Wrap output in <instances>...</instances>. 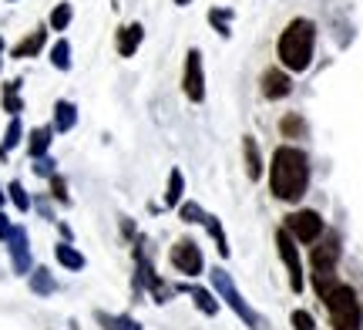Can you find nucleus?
I'll return each instance as SVG.
<instances>
[{
	"label": "nucleus",
	"instance_id": "16",
	"mask_svg": "<svg viewBox=\"0 0 363 330\" xmlns=\"http://www.w3.org/2000/svg\"><path fill=\"white\" fill-rule=\"evenodd\" d=\"M74 125H78V105H74V101H67V98L54 101V121H51L54 135H67Z\"/></svg>",
	"mask_w": 363,
	"mask_h": 330
},
{
	"label": "nucleus",
	"instance_id": "6",
	"mask_svg": "<svg viewBox=\"0 0 363 330\" xmlns=\"http://www.w3.org/2000/svg\"><path fill=\"white\" fill-rule=\"evenodd\" d=\"M283 229L296 239V243L313 246V243L326 233V223H323V216H320L316 209H296V212H289V216H286Z\"/></svg>",
	"mask_w": 363,
	"mask_h": 330
},
{
	"label": "nucleus",
	"instance_id": "13",
	"mask_svg": "<svg viewBox=\"0 0 363 330\" xmlns=\"http://www.w3.org/2000/svg\"><path fill=\"white\" fill-rule=\"evenodd\" d=\"M48 31H51V27L40 24V27H34V31H30L27 38L17 40V44L11 48V57H13V61H24V57H38V54L44 51V44H48Z\"/></svg>",
	"mask_w": 363,
	"mask_h": 330
},
{
	"label": "nucleus",
	"instance_id": "32",
	"mask_svg": "<svg viewBox=\"0 0 363 330\" xmlns=\"http://www.w3.org/2000/svg\"><path fill=\"white\" fill-rule=\"evenodd\" d=\"M54 165H57V162L51 159V155H40V159H30V169H34V175H40V179H51L54 172Z\"/></svg>",
	"mask_w": 363,
	"mask_h": 330
},
{
	"label": "nucleus",
	"instance_id": "24",
	"mask_svg": "<svg viewBox=\"0 0 363 330\" xmlns=\"http://www.w3.org/2000/svg\"><path fill=\"white\" fill-rule=\"evenodd\" d=\"M24 135L27 132H24V125H21V115L7 121V132H4V142H0V162L11 159V152L21 145V142H24Z\"/></svg>",
	"mask_w": 363,
	"mask_h": 330
},
{
	"label": "nucleus",
	"instance_id": "36",
	"mask_svg": "<svg viewBox=\"0 0 363 330\" xmlns=\"http://www.w3.org/2000/svg\"><path fill=\"white\" fill-rule=\"evenodd\" d=\"M57 229H61V239H65V243H74V229L67 223H57Z\"/></svg>",
	"mask_w": 363,
	"mask_h": 330
},
{
	"label": "nucleus",
	"instance_id": "19",
	"mask_svg": "<svg viewBox=\"0 0 363 330\" xmlns=\"http://www.w3.org/2000/svg\"><path fill=\"white\" fill-rule=\"evenodd\" d=\"M54 260L65 266V270H71V273H81V270L88 266L84 253H81L78 246H74V243H65V239H61V243L54 246Z\"/></svg>",
	"mask_w": 363,
	"mask_h": 330
},
{
	"label": "nucleus",
	"instance_id": "30",
	"mask_svg": "<svg viewBox=\"0 0 363 330\" xmlns=\"http://www.w3.org/2000/svg\"><path fill=\"white\" fill-rule=\"evenodd\" d=\"M208 212L199 206V202H192V199H182L179 202V219L182 223H206Z\"/></svg>",
	"mask_w": 363,
	"mask_h": 330
},
{
	"label": "nucleus",
	"instance_id": "35",
	"mask_svg": "<svg viewBox=\"0 0 363 330\" xmlns=\"http://www.w3.org/2000/svg\"><path fill=\"white\" fill-rule=\"evenodd\" d=\"M121 233H125V236H128V239H135V236H138V229H135V223H131L128 216L121 219Z\"/></svg>",
	"mask_w": 363,
	"mask_h": 330
},
{
	"label": "nucleus",
	"instance_id": "18",
	"mask_svg": "<svg viewBox=\"0 0 363 330\" xmlns=\"http://www.w3.org/2000/svg\"><path fill=\"white\" fill-rule=\"evenodd\" d=\"M21 88H24L21 78L4 81V88H0V105H4V111H7L11 119H17V115L24 111V94H21Z\"/></svg>",
	"mask_w": 363,
	"mask_h": 330
},
{
	"label": "nucleus",
	"instance_id": "22",
	"mask_svg": "<svg viewBox=\"0 0 363 330\" xmlns=\"http://www.w3.org/2000/svg\"><path fill=\"white\" fill-rule=\"evenodd\" d=\"M27 283H30V290L38 293V297H51V293H57V280H54V273L48 270V266H34V270L27 273Z\"/></svg>",
	"mask_w": 363,
	"mask_h": 330
},
{
	"label": "nucleus",
	"instance_id": "14",
	"mask_svg": "<svg viewBox=\"0 0 363 330\" xmlns=\"http://www.w3.org/2000/svg\"><path fill=\"white\" fill-rule=\"evenodd\" d=\"M175 293H189L195 300V310H202L206 317H216L219 314V297H216V290H206V287H189V283H175Z\"/></svg>",
	"mask_w": 363,
	"mask_h": 330
},
{
	"label": "nucleus",
	"instance_id": "34",
	"mask_svg": "<svg viewBox=\"0 0 363 330\" xmlns=\"http://www.w3.org/2000/svg\"><path fill=\"white\" fill-rule=\"evenodd\" d=\"M11 229H13V223L7 219V212L0 209V243H7V236H11Z\"/></svg>",
	"mask_w": 363,
	"mask_h": 330
},
{
	"label": "nucleus",
	"instance_id": "23",
	"mask_svg": "<svg viewBox=\"0 0 363 330\" xmlns=\"http://www.w3.org/2000/svg\"><path fill=\"white\" fill-rule=\"evenodd\" d=\"M233 21H235L233 7H208V24H212V31H216L222 40L233 38Z\"/></svg>",
	"mask_w": 363,
	"mask_h": 330
},
{
	"label": "nucleus",
	"instance_id": "28",
	"mask_svg": "<svg viewBox=\"0 0 363 330\" xmlns=\"http://www.w3.org/2000/svg\"><path fill=\"white\" fill-rule=\"evenodd\" d=\"M51 65L57 71H71V40L67 38H57L51 44Z\"/></svg>",
	"mask_w": 363,
	"mask_h": 330
},
{
	"label": "nucleus",
	"instance_id": "39",
	"mask_svg": "<svg viewBox=\"0 0 363 330\" xmlns=\"http://www.w3.org/2000/svg\"><path fill=\"white\" fill-rule=\"evenodd\" d=\"M175 4H179V7H189V4H192V0H175Z\"/></svg>",
	"mask_w": 363,
	"mask_h": 330
},
{
	"label": "nucleus",
	"instance_id": "11",
	"mask_svg": "<svg viewBox=\"0 0 363 330\" xmlns=\"http://www.w3.org/2000/svg\"><path fill=\"white\" fill-rule=\"evenodd\" d=\"M259 92L269 98V101H279L286 94L293 92V78H289V71L286 67H266L259 78Z\"/></svg>",
	"mask_w": 363,
	"mask_h": 330
},
{
	"label": "nucleus",
	"instance_id": "25",
	"mask_svg": "<svg viewBox=\"0 0 363 330\" xmlns=\"http://www.w3.org/2000/svg\"><path fill=\"white\" fill-rule=\"evenodd\" d=\"M206 233L212 236V243H216V250H219L222 260H229V239H225V229H222V219L216 216V212H208L206 216Z\"/></svg>",
	"mask_w": 363,
	"mask_h": 330
},
{
	"label": "nucleus",
	"instance_id": "10",
	"mask_svg": "<svg viewBox=\"0 0 363 330\" xmlns=\"http://www.w3.org/2000/svg\"><path fill=\"white\" fill-rule=\"evenodd\" d=\"M7 250H11V266L13 273L27 277L34 270V260H30V239H27V229L24 226H13L11 236H7Z\"/></svg>",
	"mask_w": 363,
	"mask_h": 330
},
{
	"label": "nucleus",
	"instance_id": "17",
	"mask_svg": "<svg viewBox=\"0 0 363 330\" xmlns=\"http://www.w3.org/2000/svg\"><path fill=\"white\" fill-rule=\"evenodd\" d=\"M51 142H54V128H51V125H38V128H30V132H27V138H24L27 155H30V159L48 155V152H51Z\"/></svg>",
	"mask_w": 363,
	"mask_h": 330
},
{
	"label": "nucleus",
	"instance_id": "5",
	"mask_svg": "<svg viewBox=\"0 0 363 330\" xmlns=\"http://www.w3.org/2000/svg\"><path fill=\"white\" fill-rule=\"evenodd\" d=\"M208 280H212V290H216V297H219L225 307H233V314L242 320L249 330H262V327H266V320H262L259 314L249 307V300L239 293V287H235L233 277H229L222 266H212V270H208Z\"/></svg>",
	"mask_w": 363,
	"mask_h": 330
},
{
	"label": "nucleus",
	"instance_id": "1",
	"mask_svg": "<svg viewBox=\"0 0 363 330\" xmlns=\"http://www.w3.org/2000/svg\"><path fill=\"white\" fill-rule=\"evenodd\" d=\"M269 189L279 202H299L310 189V155L296 145H279L269 159Z\"/></svg>",
	"mask_w": 363,
	"mask_h": 330
},
{
	"label": "nucleus",
	"instance_id": "20",
	"mask_svg": "<svg viewBox=\"0 0 363 330\" xmlns=\"http://www.w3.org/2000/svg\"><path fill=\"white\" fill-rule=\"evenodd\" d=\"M94 320L101 330H142V320L131 314H108V310H94Z\"/></svg>",
	"mask_w": 363,
	"mask_h": 330
},
{
	"label": "nucleus",
	"instance_id": "27",
	"mask_svg": "<svg viewBox=\"0 0 363 330\" xmlns=\"http://www.w3.org/2000/svg\"><path fill=\"white\" fill-rule=\"evenodd\" d=\"M279 132H283V138H306V119L289 111V115L279 119Z\"/></svg>",
	"mask_w": 363,
	"mask_h": 330
},
{
	"label": "nucleus",
	"instance_id": "2",
	"mask_svg": "<svg viewBox=\"0 0 363 330\" xmlns=\"http://www.w3.org/2000/svg\"><path fill=\"white\" fill-rule=\"evenodd\" d=\"M313 51H316V24L310 17H293L276 38L279 67H286L289 75H303L313 65Z\"/></svg>",
	"mask_w": 363,
	"mask_h": 330
},
{
	"label": "nucleus",
	"instance_id": "21",
	"mask_svg": "<svg viewBox=\"0 0 363 330\" xmlns=\"http://www.w3.org/2000/svg\"><path fill=\"white\" fill-rule=\"evenodd\" d=\"M185 199V172L175 165L169 172V182H165V199H162V206L165 209H179V202Z\"/></svg>",
	"mask_w": 363,
	"mask_h": 330
},
{
	"label": "nucleus",
	"instance_id": "8",
	"mask_svg": "<svg viewBox=\"0 0 363 330\" xmlns=\"http://www.w3.org/2000/svg\"><path fill=\"white\" fill-rule=\"evenodd\" d=\"M169 263L175 273H182V277H202V270H206V260H202V250H199V243H195L192 236H182L175 246H172L169 253Z\"/></svg>",
	"mask_w": 363,
	"mask_h": 330
},
{
	"label": "nucleus",
	"instance_id": "7",
	"mask_svg": "<svg viewBox=\"0 0 363 330\" xmlns=\"http://www.w3.org/2000/svg\"><path fill=\"white\" fill-rule=\"evenodd\" d=\"M276 250H279V260L286 266V277H289V290L303 293L306 290V277H303V260H299V246L296 239L286 233L283 226L276 229Z\"/></svg>",
	"mask_w": 363,
	"mask_h": 330
},
{
	"label": "nucleus",
	"instance_id": "33",
	"mask_svg": "<svg viewBox=\"0 0 363 330\" xmlns=\"http://www.w3.org/2000/svg\"><path fill=\"white\" fill-rule=\"evenodd\" d=\"M289 324H293V330H316V317H313L310 310H293Z\"/></svg>",
	"mask_w": 363,
	"mask_h": 330
},
{
	"label": "nucleus",
	"instance_id": "38",
	"mask_svg": "<svg viewBox=\"0 0 363 330\" xmlns=\"http://www.w3.org/2000/svg\"><path fill=\"white\" fill-rule=\"evenodd\" d=\"M0 71H4V38H0Z\"/></svg>",
	"mask_w": 363,
	"mask_h": 330
},
{
	"label": "nucleus",
	"instance_id": "31",
	"mask_svg": "<svg viewBox=\"0 0 363 330\" xmlns=\"http://www.w3.org/2000/svg\"><path fill=\"white\" fill-rule=\"evenodd\" d=\"M51 199L54 202H61V206H71V196H67V182L61 172H54L51 175Z\"/></svg>",
	"mask_w": 363,
	"mask_h": 330
},
{
	"label": "nucleus",
	"instance_id": "15",
	"mask_svg": "<svg viewBox=\"0 0 363 330\" xmlns=\"http://www.w3.org/2000/svg\"><path fill=\"white\" fill-rule=\"evenodd\" d=\"M242 159H246V175H249V182H259L262 172H266V162H262V152H259V142H256V135H242Z\"/></svg>",
	"mask_w": 363,
	"mask_h": 330
},
{
	"label": "nucleus",
	"instance_id": "12",
	"mask_svg": "<svg viewBox=\"0 0 363 330\" xmlns=\"http://www.w3.org/2000/svg\"><path fill=\"white\" fill-rule=\"evenodd\" d=\"M142 40H145V24H142V21H131V24L118 27V34H115L118 57H135V54H138V48H142Z\"/></svg>",
	"mask_w": 363,
	"mask_h": 330
},
{
	"label": "nucleus",
	"instance_id": "4",
	"mask_svg": "<svg viewBox=\"0 0 363 330\" xmlns=\"http://www.w3.org/2000/svg\"><path fill=\"white\" fill-rule=\"evenodd\" d=\"M326 314H330V324L333 330H360L363 327V307L360 297L350 283H337L333 290L323 297Z\"/></svg>",
	"mask_w": 363,
	"mask_h": 330
},
{
	"label": "nucleus",
	"instance_id": "37",
	"mask_svg": "<svg viewBox=\"0 0 363 330\" xmlns=\"http://www.w3.org/2000/svg\"><path fill=\"white\" fill-rule=\"evenodd\" d=\"M4 206H7V189L0 185V209H4Z\"/></svg>",
	"mask_w": 363,
	"mask_h": 330
},
{
	"label": "nucleus",
	"instance_id": "26",
	"mask_svg": "<svg viewBox=\"0 0 363 330\" xmlns=\"http://www.w3.org/2000/svg\"><path fill=\"white\" fill-rule=\"evenodd\" d=\"M71 21H74V7H71L67 0H61V4H54L51 17H48V27L61 34V31H67V27H71Z\"/></svg>",
	"mask_w": 363,
	"mask_h": 330
},
{
	"label": "nucleus",
	"instance_id": "9",
	"mask_svg": "<svg viewBox=\"0 0 363 330\" xmlns=\"http://www.w3.org/2000/svg\"><path fill=\"white\" fill-rule=\"evenodd\" d=\"M182 92L192 105H202L206 101V67H202V51L199 48H189L185 54V67H182Z\"/></svg>",
	"mask_w": 363,
	"mask_h": 330
},
{
	"label": "nucleus",
	"instance_id": "40",
	"mask_svg": "<svg viewBox=\"0 0 363 330\" xmlns=\"http://www.w3.org/2000/svg\"><path fill=\"white\" fill-rule=\"evenodd\" d=\"M7 4H17V0H7Z\"/></svg>",
	"mask_w": 363,
	"mask_h": 330
},
{
	"label": "nucleus",
	"instance_id": "29",
	"mask_svg": "<svg viewBox=\"0 0 363 330\" xmlns=\"http://www.w3.org/2000/svg\"><path fill=\"white\" fill-rule=\"evenodd\" d=\"M7 202H13V206H17V212H30V206H34V202H30V192H27L17 179L7 185Z\"/></svg>",
	"mask_w": 363,
	"mask_h": 330
},
{
	"label": "nucleus",
	"instance_id": "3",
	"mask_svg": "<svg viewBox=\"0 0 363 330\" xmlns=\"http://www.w3.org/2000/svg\"><path fill=\"white\" fill-rule=\"evenodd\" d=\"M337 263H340V236L337 233H323L310 250V280H313V290H316L320 300L340 283Z\"/></svg>",
	"mask_w": 363,
	"mask_h": 330
}]
</instances>
